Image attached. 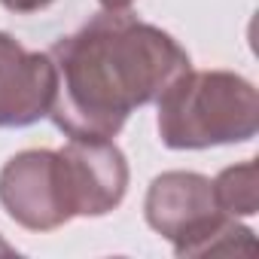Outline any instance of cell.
<instances>
[{"mask_svg": "<svg viewBox=\"0 0 259 259\" xmlns=\"http://www.w3.org/2000/svg\"><path fill=\"white\" fill-rule=\"evenodd\" d=\"M55 64L52 125L73 141H113L138 107L192 67L189 52L128 10H104L49 49Z\"/></svg>", "mask_w": 259, "mask_h": 259, "instance_id": "1", "label": "cell"}, {"mask_svg": "<svg viewBox=\"0 0 259 259\" xmlns=\"http://www.w3.org/2000/svg\"><path fill=\"white\" fill-rule=\"evenodd\" d=\"M156 128L168 150L244 144L259 132V92L235 70H186L156 98Z\"/></svg>", "mask_w": 259, "mask_h": 259, "instance_id": "2", "label": "cell"}, {"mask_svg": "<svg viewBox=\"0 0 259 259\" xmlns=\"http://www.w3.org/2000/svg\"><path fill=\"white\" fill-rule=\"evenodd\" d=\"M0 204L28 232H55L76 217L61 150H22L0 168Z\"/></svg>", "mask_w": 259, "mask_h": 259, "instance_id": "3", "label": "cell"}, {"mask_svg": "<svg viewBox=\"0 0 259 259\" xmlns=\"http://www.w3.org/2000/svg\"><path fill=\"white\" fill-rule=\"evenodd\" d=\"M144 217L150 229L171 241L177 250L201 229H207L217 217H223V210L213 198L210 177L195 171H165L153 177L147 189Z\"/></svg>", "mask_w": 259, "mask_h": 259, "instance_id": "4", "label": "cell"}, {"mask_svg": "<svg viewBox=\"0 0 259 259\" xmlns=\"http://www.w3.org/2000/svg\"><path fill=\"white\" fill-rule=\"evenodd\" d=\"M52 101L55 64L49 52H31L0 31V128H28L46 119Z\"/></svg>", "mask_w": 259, "mask_h": 259, "instance_id": "5", "label": "cell"}, {"mask_svg": "<svg viewBox=\"0 0 259 259\" xmlns=\"http://www.w3.org/2000/svg\"><path fill=\"white\" fill-rule=\"evenodd\" d=\"M76 217H107L128 192V159L113 141H73L61 150Z\"/></svg>", "mask_w": 259, "mask_h": 259, "instance_id": "6", "label": "cell"}, {"mask_svg": "<svg viewBox=\"0 0 259 259\" xmlns=\"http://www.w3.org/2000/svg\"><path fill=\"white\" fill-rule=\"evenodd\" d=\"M213 198L229 217H253L259 210V168L253 159L223 168L213 180Z\"/></svg>", "mask_w": 259, "mask_h": 259, "instance_id": "7", "label": "cell"}, {"mask_svg": "<svg viewBox=\"0 0 259 259\" xmlns=\"http://www.w3.org/2000/svg\"><path fill=\"white\" fill-rule=\"evenodd\" d=\"M253 250H256L253 229L238 223V217L223 213L207 229H201L192 241L177 247L174 253L177 256H217V253H253Z\"/></svg>", "mask_w": 259, "mask_h": 259, "instance_id": "8", "label": "cell"}, {"mask_svg": "<svg viewBox=\"0 0 259 259\" xmlns=\"http://www.w3.org/2000/svg\"><path fill=\"white\" fill-rule=\"evenodd\" d=\"M55 0H0V7L16 13V16H31V13H40L46 7H52Z\"/></svg>", "mask_w": 259, "mask_h": 259, "instance_id": "9", "label": "cell"}, {"mask_svg": "<svg viewBox=\"0 0 259 259\" xmlns=\"http://www.w3.org/2000/svg\"><path fill=\"white\" fill-rule=\"evenodd\" d=\"M98 4H101L104 10H128L135 0H98Z\"/></svg>", "mask_w": 259, "mask_h": 259, "instance_id": "10", "label": "cell"}, {"mask_svg": "<svg viewBox=\"0 0 259 259\" xmlns=\"http://www.w3.org/2000/svg\"><path fill=\"white\" fill-rule=\"evenodd\" d=\"M0 253H13V247H10V244H7L4 238H0Z\"/></svg>", "mask_w": 259, "mask_h": 259, "instance_id": "11", "label": "cell"}]
</instances>
